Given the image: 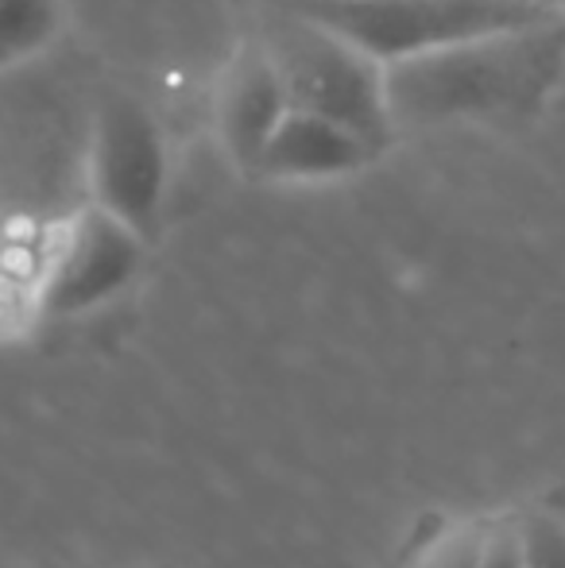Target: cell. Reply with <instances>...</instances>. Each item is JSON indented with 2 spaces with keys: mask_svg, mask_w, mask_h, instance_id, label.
<instances>
[{
  "mask_svg": "<svg viewBox=\"0 0 565 568\" xmlns=\"http://www.w3.org/2000/svg\"><path fill=\"white\" fill-rule=\"evenodd\" d=\"M565 78V12L492 31L387 67L395 132L519 124L546 109Z\"/></svg>",
  "mask_w": 565,
  "mask_h": 568,
  "instance_id": "obj_1",
  "label": "cell"
},
{
  "mask_svg": "<svg viewBox=\"0 0 565 568\" xmlns=\"http://www.w3.org/2000/svg\"><path fill=\"white\" fill-rule=\"evenodd\" d=\"M268 54L283 78L291 109H306L353 128L380 155L400 140L387 98V67L330 23L275 0L260 28Z\"/></svg>",
  "mask_w": 565,
  "mask_h": 568,
  "instance_id": "obj_2",
  "label": "cell"
},
{
  "mask_svg": "<svg viewBox=\"0 0 565 568\" xmlns=\"http://www.w3.org/2000/svg\"><path fill=\"white\" fill-rule=\"evenodd\" d=\"M286 4L330 23L384 67L565 12L551 0H286Z\"/></svg>",
  "mask_w": 565,
  "mask_h": 568,
  "instance_id": "obj_3",
  "label": "cell"
},
{
  "mask_svg": "<svg viewBox=\"0 0 565 568\" xmlns=\"http://www.w3.org/2000/svg\"><path fill=\"white\" fill-rule=\"evenodd\" d=\"M90 202L140 236H155L167 202V140L155 113L132 93H105L93 109L85 155Z\"/></svg>",
  "mask_w": 565,
  "mask_h": 568,
  "instance_id": "obj_4",
  "label": "cell"
},
{
  "mask_svg": "<svg viewBox=\"0 0 565 568\" xmlns=\"http://www.w3.org/2000/svg\"><path fill=\"white\" fill-rule=\"evenodd\" d=\"M148 236L85 202L54 225L51 255L39 283V314L78 317L105 306L143 267Z\"/></svg>",
  "mask_w": 565,
  "mask_h": 568,
  "instance_id": "obj_5",
  "label": "cell"
},
{
  "mask_svg": "<svg viewBox=\"0 0 565 568\" xmlns=\"http://www.w3.org/2000/svg\"><path fill=\"white\" fill-rule=\"evenodd\" d=\"M286 113H291V98H286L264 39H244L229 54L218 90H213V128H218L229 163L241 174H256L260 155Z\"/></svg>",
  "mask_w": 565,
  "mask_h": 568,
  "instance_id": "obj_6",
  "label": "cell"
},
{
  "mask_svg": "<svg viewBox=\"0 0 565 568\" xmlns=\"http://www.w3.org/2000/svg\"><path fill=\"white\" fill-rule=\"evenodd\" d=\"M376 159L380 151L364 135H356L353 128L306 113V109H291L283 116V124L275 128V135L268 140L252 179L306 186V182H333L361 174Z\"/></svg>",
  "mask_w": 565,
  "mask_h": 568,
  "instance_id": "obj_7",
  "label": "cell"
},
{
  "mask_svg": "<svg viewBox=\"0 0 565 568\" xmlns=\"http://www.w3.org/2000/svg\"><path fill=\"white\" fill-rule=\"evenodd\" d=\"M67 0H0V74L54 43Z\"/></svg>",
  "mask_w": 565,
  "mask_h": 568,
  "instance_id": "obj_8",
  "label": "cell"
},
{
  "mask_svg": "<svg viewBox=\"0 0 565 568\" xmlns=\"http://www.w3.org/2000/svg\"><path fill=\"white\" fill-rule=\"evenodd\" d=\"M523 546V568H565V523L546 510L515 518Z\"/></svg>",
  "mask_w": 565,
  "mask_h": 568,
  "instance_id": "obj_9",
  "label": "cell"
},
{
  "mask_svg": "<svg viewBox=\"0 0 565 568\" xmlns=\"http://www.w3.org/2000/svg\"><path fill=\"white\" fill-rule=\"evenodd\" d=\"M481 546H484V526H461V530L445 534L430 549L423 568H476L481 565Z\"/></svg>",
  "mask_w": 565,
  "mask_h": 568,
  "instance_id": "obj_10",
  "label": "cell"
},
{
  "mask_svg": "<svg viewBox=\"0 0 565 568\" xmlns=\"http://www.w3.org/2000/svg\"><path fill=\"white\" fill-rule=\"evenodd\" d=\"M476 568H523L519 526H515V523H492V526H484L481 565H476Z\"/></svg>",
  "mask_w": 565,
  "mask_h": 568,
  "instance_id": "obj_11",
  "label": "cell"
},
{
  "mask_svg": "<svg viewBox=\"0 0 565 568\" xmlns=\"http://www.w3.org/2000/svg\"><path fill=\"white\" fill-rule=\"evenodd\" d=\"M551 4H558V8H565V0H551Z\"/></svg>",
  "mask_w": 565,
  "mask_h": 568,
  "instance_id": "obj_12",
  "label": "cell"
}]
</instances>
